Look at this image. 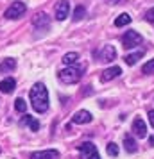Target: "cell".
Returning <instances> with one entry per match:
<instances>
[{
	"instance_id": "cell-8",
	"label": "cell",
	"mask_w": 154,
	"mask_h": 159,
	"mask_svg": "<svg viewBox=\"0 0 154 159\" xmlns=\"http://www.w3.org/2000/svg\"><path fill=\"white\" fill-rule=\"evenodd\" d=\"M115 59H117V50H115L113 45H106L102 50L99 52V61H102V63H111Z\"/></svg>"
},
{
	"instance_id": "cell-6",
	"label": "cell",
	"mask_w": 154,
	"mask_h": 159,
	"mask_svg": "<svg viewBox=\"0 0 154 159\" xmlns=\"http://www.w3.org/2000/svg\"><path fill=\"white\" fill-rule=\"evenodd\" d=\"M142 43V36H140L136 30H127L124 36H122V45H124V48H133V47H136V45Z\"/></svg>"
},
{
	"instance_id": "cell-22",
	"label": "cell",
	"mask_w": 154,
	"mask_h": 159,
	"mask_svg": "<svg viewBox=\"0 0 154 159\" xmlns=\"http://www.w3.org/2000/svg\"><path fill=\"white\" fill-rule=\"evenodd\" d=\"M142 72H143V73H154V59H151L149 63H145V65H143Z\"/></svg>"
},
{
	"instance_id": "cell-16",
	"label": "cell",
	"mask_w": 154,
	"mask_h": 159,
	"mask_svg": "<svg viewBox=\"0 0 154 159\" xmlns=\"http://www.w3.org/2000/svg\"><path fill=\"white\" fill-rule=\"evenodd\" d=\"M22 125H29L30 130H40V122L38 120H34L32 116H23V120H22Z\"/></svg>"
},
{
	"instance_id": "cell-26",
	"label": "cell",
	"mask_w": 154,
	"mask_h": 159,
	"mask_svg": "<svg viewBox=\"0 0 154 159\" xmlns=\"http://www.w3.org/2000/svg\"><path fill=\"white\" fill-rule=\"evenodd\" d=\"M149 122H151V125L154 127V109H151V111H149Z\"/></svg>"
},
{
	"instance_id": "cell-15",
	"label": "cell",
	"mask_w": 154,
	"mask_h": 159,
	"mask_svg": "<svg viewBox=\"0 0 154 159\" xmlns=\"http://www.w3.org/2000/svg\"><path fill=\"white\" fill-rule=\"evenodd\" d=\"M15 68H16V61H15V59H11V57L0 63V73H4V72H11V70H15Z\"/></svg>"
},
{
	"instance_id": "cell-17",
	"label": "cell",
	"mask_w": 154,
	"mask_h": 159,
	"mask_svg": "<svg viewBox=\"0 0 154 159\" xmlns=\"http://www.w3.org/2000/svg\"><path fill=\"white\" fill-rule=\"evenodd\" d=\"M143 57V50H138V52H134V54H129V56H125V63L129 66H133L134 63H138V59Z\"/></svg>"
},
{
	"instance_id": "cell-2",
	"label": "cell",
	"mask_w": 154,
	"mask_h": 159,
	"mask_svg": "<svg viewBox=\"0 0 154 159\" xmlns=\"http://www.w3.org/2000/svg\"><path fill=\"white\" fill-rule=\"evenodd\" d=\"M82 72H84V66H66L65 70L59 72V80L63 84H75L81 80Z\"/></svg>"
},
{
	"instance_id": "cell-1",
	"label": "cell",
	"mask_w": 154,
	"mask_h": 159,
	"mask_svg": "<svg viewBox=\"0 0 154 159\" xmlns=\"http://www.w3.org/2000/svg\"><path fill=\"white\" fill-rule=\"evenodd\" d=\"M30 106L34 107L36 113H45L49 109V91L45 88L43 82H36L30 88Z\"/></svg>"
},
{
	"instance_id": "cell-9",
	"label": "cell",
	"mask_w": 154,
	"mask_h": 159,
	"mask_svg": "<svg viewBox=\"0 0 154 159\" xmlns=\"http://www.w3.org/2000/svg\"><path fill=\"white\" fill-rule=\"evenodd\" d=\"M91 120H93L91 113H90V111H84V109H82V111H77V113L72 116V122H73V123H77V125H82V123H90Z\"/></svg>"
},
{
	"instance_id": "cell-3",
	"label": "cell",
	"mask_w": 154,
	"mask_h": 159,
	"mask_svg": "<svg viewBox=\"0 0 154 159\" xmlns=\"http://www.w3.org/2000/svg\"><path fill=\"white\" fill-rule=\"evenodd\" d=\"M25 11H27V6H25L23 2H20V0H16V2H13V4L6 9V15L4 16H6L7 20H16V18H20Z\"/></svg>"
},
{
	"instance_id": "cell-13",
	"label": "cell",
	"mask_w": 154,
	"mask_h": 159,
	"mask_svg": "<svg viewBox=\"0 0 154 159\" xmlns=\"http://www.w3.org/2000/svg\"><path fill=\"white\" fill-rule=\"evenodd\" d=\"M15 88H16L15 79H6V80H2V82H0V91H2V93H6V95L13 93V91H15Z\"/></svg>"
},
{
	"instance_id": "cell-21",
	"label": "cell",
	"mask_w": 154,
	"mask_h": 159,
	"mask_svg": "<svg viewBox=\"0 0 154 159\" xmlns=\"http://www.w3.org/2000/svg\"><path fill=\"white\" fill-rule=\"evenodd\" d=\"M15 109L18 111V113H25V111H27V104H25V100H23V98H16L15 100Z\"/></svg>"
},
{
	"instance_id": "cell-20",
	"label": "cell",
	"mask_w": 154,
	"mask_h": 159,
	"mask_svg": "<svg viewBox=\"0 0 154 159\" xmlns=\"http://www.w3.org/2000/svg\"><path fill=\"white\" fill-rule=\"evenodd\" d=\"M84 15H86V9L82 7V6H77V7H75V11H73V22H79V20H82V18H84Z\"/></svg>"
},
{
	"instance_id": "cell-19",
	"label": "cell",
	"mask_w": 154,
	"mask_h": 159,
	"mask_svg": "<svg viewBox=\"0 0 154 159\" xmlns=\"http://www.w3.org/2000/svg\"><path fill=\"white\" fill-rule=\"evenodd\" d=\"M129 23H131V16L127 15V13L120 15L117 20H115V25H117V27H124V25H129Z\"/></svg>"
},
{
	"instance_id": "cell-24",
	"label": "cell",
	"mask_w": 154,
	"mask_h": 159,
	"mask_svg": "<svg viewBox=\"0 0 154 159\" xmlns=\"http://www.w3.org/2000/svg\"><path fill=\"white\" fill-rule=\"evenodd\" d=\"M145 20H147V22H151V23H154V7L147 11V15H145Z\"/></svg>"
},
{
	"instance_id": "cell-23",
	"label": "cell",
	"mask_w": 154,
	"mask_h": 159,
	"mask_svg": "<svg viewBox=\"0 0 154 159\" xmlns=\"http://www.w3.org/2000/svg\"><path fill=\"white\" fill-rule=\"evenodd\" d=\"M108 154H110L111 157L118 156V147H117V143H110V145H108Z\"/></svg>"
},
{
	"instance_id": "cell-5",
	"label": "cell",
	"mask_w": 154,
	"mask_h": 159,
	"mask_svg": "<svg viewBox=\"0 0 154 159\" xmlns=\"http://www.w3.org/2000/svg\"><path fill=\"white\" fill-rule=\"evenodd\" d=\"M32 25H34V29L36 30H49L50 29V18H49V15L47 13H38V15H34V18H32Z\"/></svg>"
},
{
	"instance_id": "cell-27",
	"label": "cell",
	"mask_w": 154,
	"mask_h": 159,
	"mask_svg": "<svg viewBox=\"0 0 154 159\" xmlns=\"http://www.w3.org/2000/svg\"><path fill=\"white\" fill-rule=\"evenodd\" d=\"M149 143H151V145L154 147V136H151V138H149Z\"/></svg>"
},
{
	"instance_id": "cell-7",
	"label": "cell",
	"mask_w": 154,
	"mask_h": 159,
	"mask_svg": "<svg viewBox=\"0 0 154 159\" xmlns=\"http://www.w3.org/2000/svg\"><path fill=\"white\" fill-rule=\"evenodd\" d=\"M68 13H70V4L66 2V0H59L58 4H56V20L59 22H63L68 18Z\"/></svg>"
},
{
	"instance_id": "cell-10",
	"label": "cell",
	"mask_w": 154,
	"mask_h": 159,
	"mask_svg": "<svg viewBox=\"0 0 154 159\" xmlns=\"http://www.w3.org/2000/svg\"><path fill=\"white\" fill-rule=\"evenodd\" d=\"M133 132L136 134L138 138H145L147 136V125L142 118H134L133 122Z\"/></svg>"
},
{
	"instance_id": "cell-25",
	"label": "cell",
	"mask_w": 154,
	"mask_h": 159,
	"mask_svg": "<svg viewBox=\"0 0 154 159\" xmlns=\"http://www.w3.org/2000/svg\"><path fill=\"white\" fill-rule=\"evenodd\" d=\"M104 2H108V4H111V6H117V4H124L125 0H104Z\"/></svg>"
},
{
	"instance_id": "cell-12",
	"label": "cell",
	"mask_w": 154,
	"mask_h": 159,
	"mask_svg": "<svg viewBox=\"0 0 154 159\" xmlns=\"http://www.w3.org/2000/svg\"><path fill=\"white\" fill-rule=\"evenodd\" d=\"M30 159H59L58 150H43V152H34Z\"/></svg>"
},
{
	"instance_id": "cell-14",
	"label": "cell",
	"mask_w": 154,
	"mask_h": 159,
	"mask_svg": "<svg viewBox=\"0 0 154 159\" xmlns=\"http://www.w3.org/2000/svg\"><path fill=\"white\" fill-rule=\"evenodd\" d=\"M77 61H79V54H77V52H68V54L63 56V63H65L66 66H73Z\"/></svg>"
},
{
	"instance_id": "cell-18",
	"label": "cell",
	"mask_w": 154,
	"mask_h": 159,
	"mask_svg": "<svg viewBox=\"0 0 154 159\" xmlns=\"http://www.w3.org/2000/svg\"><path fill=\"white\" fill-rule=\"evenodd\" d=\"M124 147H125V150L127 152H136V141H134V139H133L131 136H125L124 138Z\"/></svg>"
},
{
	"instance_id": "cell-11",
	"label": "cell",
	"mask_w": 154,
	"mask_h": 159,
	"mask_svg": "<svg viewBox=\"0 0 154 159\" xmlns=\"http://www.w3.org/2000/svg\"><path fill=\"white\" fill-rule=\"evenodd\" d=\"M122 73V68L120 66H111V68H108V70H104L102 75H100V80L102 82H108V80H113L115 77H118Z\"/></svg>"
},
{
	"instance_id": "cell-4",
	"label": "cell",
	"mask_w": 154,
	"mask_h": 159,
	"mask_svg": "<svg viewBox=\"0 0 154 159\" xmlns=\"http://www.w3.org/2000/svg\"><path fill=\"white\" fill-rule=\"evenodd\" d=\"M77 150H79V154H81L82 159H100L99 152H97V147L93 143H90V141L81 143L79 147H77Z\"/></svg>"
}]
</instances>
